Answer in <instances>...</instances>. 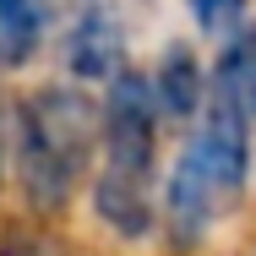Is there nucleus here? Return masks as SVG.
Returning <instances> with one entry per match:
<instances>
[{"label":"nucleus","instance_id":"nucleus-2","mask_svg":"<svg viewBox=\"0 0 256 256\" xmlns=\"http://www.w3.org/2000/svg\"><path fill=\"white\" fill-rule=\"evenodd\" d=\"M98 153H104V164H98L104 174L153 186V174H158V93H153V76H142V71H114L109 76Z\"/></svg>","mask_w":256,"mask_h":256},{"label":"nucleus","instance_id":"nucleus-1","mask_svg":"<svg viewBox=\"0 0 256 256\" xmlns=\"http://www.w3.org/2000/svg\"><path fill=\"white\" fill-rule=\"evenodd\" d=\"M104 142V109L82 88H38L16 104L11 169L33 218H60L76 202Z\"/></svg>","mask_w":256,"mask_h":256},{"label":"nucleus","instance_id":"nucleus-3","mask_svg":"<svg viewBox=\"0 0 256 256\" xmlns=\"http://www.w3.org/2000/svg\"><path fill=\"white\" fill-rule=\"evenodd\" d=\"M186 153L202 164V174L218 186V196L234 202V196L246 191V180H251V120H246L234 104L212 98L202 131L186 142Z\"/></svg>","mask_w":256,"mask_h":256},{"label":"nucleus","instance_id":"nucleus-8","mask_svg":"<svg viewBox=\"0 0 256 256\" xmlns=\"http://www.w3.org/2000/svg\"><path fill=\"white\" fill-rule=\"evenodd\" d=\"M50 28V0H0V66H28Z\"/></svg>","mask_w":256,"mask_h":256},{"label":"nucleus","instance_id":"nucleus-5","mask_svg":"<svg viewBox=\"0 0 256 256\" xmlns=\"http://www.w3.org/2000/svg\"><path fill=\"white\" fill-rule=\"evenodd\" d=\"M120 54H126V28L114 0H76L66 28V71L76 82H109L114 71H126Z\"/></svg>","mask_w":256,"mask_h":256},{"label":"nucleus","instance_id":"nucleus-6","mask_svg":"<svg viewBox=\"0 0 256 256\" xmlns=\"http://www.w3.org/2000/svg\"><path fill=\"white\" fill-rule=\"evenodd\" d=\"M153 93H158V114H164V120H191V114H196V104H202L207 82H202L196 54L186 50V44H174V50L158 60Z\"/></svg>","mask_w":256,"mask_h":256},{"label":"nucleus","instance_id":"nucleus-4","mask_svg":"<svg viewBox=\"0 0 256 256\" xmlns=\"http://www.w3.org/2000/svg\"><path fill=\"white\" fill-rule=\"evenodd\" d=\"M218 186L202 174V164L191 153L174 158V169H169V180H164V202H158V224H164V234H169V246L174 251H191V246H202L207 229H212V218H218Z\"/></svg>","mask_w":256,"mask_h":256},{"label":"nucleus","instance_id":"nucleus-10","mask_svg":"<svg viewBox=\"0 0 256 256\" xmlns=\"http://www.w3.org/2000/svg\"><path fill=\"white\" fill-rule=\"evenodd\" d=\"M191 11H196V22H202L207 33H224V28H234V22H240L246 0H191Z\"/></svg>","mask_w":256,"mask_h":256},{"label":"nucleus","instance_id":"nucleus-7","mask_svg":"<svg viewBox=\"0 0 256 256\" xmlns=\"http://www.w3.org/2000/svg\"><path fill=\"white\" fill-rule=\"evenodd\" d=\"M212 98L234 104L246 120H256V28L234 33L224 54H218V71H212Z\"/></svg>","mask_w":256,"mask_h":256},{"label":"nucleus","instance_id":"nucleus-9","mask_svg":"<svg viewBox=\"0 0 256 256\" xmlns=\"http://www.w3.org/2000/svg\"><path fill=\"white\" fill-rule=\"evenodd\" d=\"M0 256H76L66 246V234L54 229V218H6L0 224Z\"/></svg>","mask_w":256,"mask_h":256},{"label":"nucleus","instance_id":"nucleus-11","mask_svg":"<svg viewBox=\"0 0 256 256\" xmlns=\"http://www.w3.org/2000/svg\"><path fill=\"white\" fill-rule=\"evenodd\" d=\"M11 136H16V114L0 98V191H6V174H11Z\"/></svg>","mask_w":256,"mask_h":256}]
</instances>
